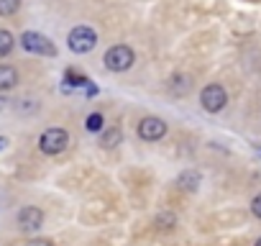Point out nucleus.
<instances>
[{
	"instance_id": "f257e3e1",
	"label": "nucleus",
	"mask_w": 261,
	"mask_h": 246,
	"mask_svg": "<svg viewBox=\"0 0 261 246\" xmlns=\"http://www.w3.org/2000/svg\"><path fill=\"white\" fill-rule=\"evenodd\" d=\"M105 67L110 69V72H125V69H130L134 67V62H136V54H134V49L130 46H125V44H115V46H110L108 52H105Z\"/></svg>"
},
{
	"instance_id": "f03ea898",
	"label": "nucleus",
	"mask_w": 261,
	"mask_h": 246,
	"mask_svg": "<svg viewBox=\"0 0 261 246\" xmlns=\"http://www.w3.org/2000/svg\"><path fill=\"white\" fill-rule=\"evenodd\" d=\"M67 144H69V134L64 129H46L41 134V139H39V149L44 154H49V157L62 154L67 149Z\"/></svg>"
},
{
	"instance_id": "7ed1b4c3",
	"label": "nucleus",
	"mask_w": 261,
	"mask_h": 246,
	"mask_svg": "<svg viewBox=\"0 0 261 246\" xmlns=\"http://www.w3.org/2000/svg\"><path fill=\"white\" fill-rule=\"evenodd\" d=\"M69 49L74 52V54H87V52H92L95 49V44H97V34L90 29V26H77V29H72L69 31Z\"/></svg>"
},
{
	"instance_id": "20e7f679",
	"label": "nucleus",
	"mask_w": 261,
	"mask_h": 246,
	"mask_svg": "<svg viewBox=\"0 0 261 246\" xmlns=\"http://www.w3.org/2000/svg\"><path fill=\"white\" fill-rule=\"evenodd\" d=\"M21 46L31 54H41V57H54L57 54V46L44 36V34H36V31H26L21 36Z\"/></svg>"
},
{
	"instance_id": "39448f33",
	"label": "nucleus",
	"mask_w": 261,
	"mask_h": 246,
	"mask_svg": "<svg viewBox=\"0 0 261 246\" xmlns=\"http://www.w3.org/2000/svg\"><path fill=\"white\" fill-rule=\"evenodd\" d=\"M200 103H202V108L207 110V113H220L225 105H228V92L223 90V85H207L205 90H202V95H200Z\"/></svg>"
},
{
	"instance_id": "423d86ee",
	"label": "nucleus",
	"mask_w": 261,
	"mask_h": 246,
	"mask_svg": "<svg viewBox=\"0 0 261 246\" xmlns=\"http://www.w3.org/2000/svg\"><path fill=\"white\" fill-rule=\"evenodd\" d=\"M164 134H167V123H164L162 118L149 115V118H144V120L139 123V136H141L144 141H159Z\"/></svg>"
},
{
	"instance_id": "0eeeda50",
	"label": "nucleus",
	"mask_w": 261,
	"mask_h": 246,
	"mask_svg": "<svg viewBox=\"0 0 261 246\" xmlns=\"http://www.w3.org/2000/svg\"><path fill=\"white\" fill-rule=\"evenodd\" d=\"M41 223H44V213L39 208H34V205H29V208H23L18 213V226L23 231H39Z\"/></svg>"
},
{
	"instance_id": "6e6552de",
	"label": "nucleus",
	"mask_w": 261,
	"mask_h": 246,
	"mask_svg": "<svg viewBox=\"0 0 261 246\" xmlns=\"http://www.w3.org/2000/svg\"><path fill=\"white\" fill-rule=\"evenodd\" d=\"M18 82V72L8 64H0V90H11Z\"/></svg>"
},
{
	"instance_id": "1a4fd4ad",
	"label": "nucleus",
	"mask_w": 261,
	"mask_h": 246,
	"mask_svg": "<svg viewBox=\"0 0 261 246\" xmlns=\"http://www.w3.org/2000/svg\"><path fill=\"white\" fill-rule=\"evenodd\" d=\"M120 139H123L120 129H108V131L102 134V146H105V149H113L115 144H120Z\"/></svg>"
},
{
	"instance_id": "9d476101",
	"label": "nucleus",
	"mask_w": 261,
	"mask_h": 246,
	"mask_svg": "<svg viewBox=\"0 0 261 246\" xmlns=\"http://www.w3.org/2000/svg\"><path fill=\"white\" fill-rule=\"evenodd\" d=\"M13 36H11V31H3L0 29V57H6V54H11V49H13Z\"/></svg>"
},
{
	"instance_id": "9b49d317",
	"label": "nucleus",
	"mask_w": 261,
	"mask_h": 246,
	"mask_svg": "<svg viewBox=\"0 0 261 246\" xmlns=\"http://www.w3.org/2000/svg\"><path fill=\"white\" fill-rule=\"evenodd\" d=\"M21 8V0H0V16H13Z\"/></svg>"
},
{
	"instance_id": "f8f14e48",
	"label": "nucleus",
	"mask_w": 261,
	"mask_h": 246,
	"mask_svg": "<svg viewBox=\"0 0 261 246\" xmlns=\"http://www.w3.org/2000/svg\"><path fill=\"white\" fill-rule=\"evenodd\" d=\"M200 182V175L197 172H185L179 177V187H187V190H195V185Z\"/></svg>"
},
{
	"instance_id": "ddd939ff",
	"label": "nucleus",
	"mask_w": 261,
	"mask_h": 246,
	"mask_svg": "<svg viewBox=\"0 0 261 246\" xmlns=\"http://www.w3.org/2000/svg\"><path fill=\"white\" fill-rule=\"evenodd\" d=\"M102 115L100 113H92V115H87V123H85V126H87V131H102Z\"/></svg>"
},
{
	"instance_id": "4468645a",
	"label": "nucleus",
	"mask_w": 261,
	"mask_h": 246,
	"mask_svg": "<svg viewBox=\"0 0 261 246\" xmlns=\"http://www.w3.org/2000/svg\"><path fill=\"white\" fill-rule=\"evenodd\" d=\"M251 213H253L256 218H261V192H258V195L251 200Z\"/></svg>"
},
{
	"instance_id": "2eb2a0df",
	"label": "nucleus",
	"mask_w": 261,
	"mask_h": 246,
	"mask_svg": "<svg viewBox=\"0 0 261 246\" xmlns=\"http://www.w3.org/2000/svg\"><path fill=\"white\" fill-rule=\"evenodd\" d=\"M26 246H54L51 241H46V238H34V241H29Z\"/></svg>"
},
{
	"instance_id": "dca6fc26",
	"label": "nucleus",
	"mask_w": 261,
	"mask_h": 246,
	"mask_svg": "<svg viewBox=\"0 0 261 246\" xmlns=\"http://www.w3.org/2000/svg\"><path fill=\"white\" fill-rule=\"evenodd\" d=\"M6 144H8V141H6V139H3V136H0V149H3V146H6Z\"/></svg>"
},
{
	"instance_id": "f3484780",
	"label": "nucleus",
	"mask_w": 261,
	"mask_h": 246,
	"mask_svg": "<svg viewBox=\"0 0 261 246\" xmlns=\"http://www.w3.org/2000/svg\"><path fill=\"white\" fill-rule=\"evenodd\" d=\"M3 108H6V100H3V97H0V110H3Z\"/></svg>"
},
{
	"instance_id": "a211bd4d",
	"label": "nucleus",
	"mask_w": 261,
	"mask_h": 246,
	"mask_svg": "<svg viewBox=\"0 0 261 246\" xmlns=\"http://www.w3.org/2000/svg\"><path fill=\"white\" fill-rule=\"evenodd\" d=\"M256 246H261V238H258V241H256Z\"/></svg>"
}]
</instances>
